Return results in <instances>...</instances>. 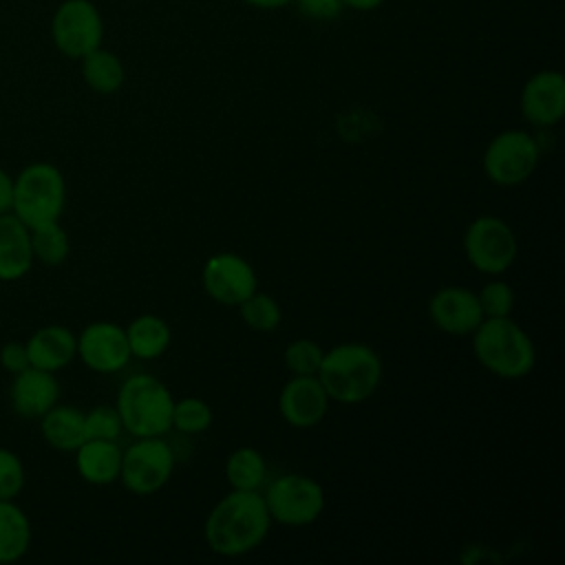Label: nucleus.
I'll use <instances>...</instances> for the list:
<instances>
[{"instance_id": "31", "label": "nucleus", "mask_w": 565, "mask_h": 565, "mask_svg": "<svg viewBox=\"0 0 565 565\" xmlns=\"http://www.w3.org/2000/svg\"><path fill=\"white\" fill-rule=\"evenodd\" d=\"M26 472L22 459L0 446V499H18V494L24 490Z\"/></svg>"}, {"instance_id": "21", "label": "nucleus", "mask_w": 565, "mask_h": 565, "mask_svg": "<svg viewBox=\"0 0 565 565\" xmlns=\"http://www.w3.org/2000/svg\"><path fill=\"white\" fill-rule=\"evenodd\" d=\"M126 340L132 358L157 360L168 351L172 331L168 322L157 313H141L128 322Z\"/></svg>"}, {"instance_id": "30", "label": "nucleus", "mask_w": 565, "mask_h": 565, "mask_svg": "<svg viewBox=\"0 0 565 565\" xmlns=\"http://www.w3.org/2000/svg\"><path fill=\"white\" fill-rule=\"evenodd\" d=\"M477 300H479L483 318H503V316L512 313L516 294H514L512 285H508L503 280H492L479 289Z\"/></svg>"}, {"instance_id": "4", "label": "nucleus", "mask_w": 565, "mask_h": 565, "mask_svg": "<svg viewBox=\"0 0 565 565\" xmlns=\"http://www.w3.org/2000/svg\"><path fill=\"white\" fill-rule=\"evenodd\" d=\"M115 406L124 430L135 437H161L172 428L174 397L154 375L137 373L124 380L117 391Z\"/></svg>"}, {"instance_id": "1", "label": "nucleus", "mask_w": 565, "mask_h": 565, "mask_svg": "<svg viewBox=\"0 0 565 565\" xmlns=\"http://www.w3.org/2000/svg\"><path fill=\"white\" fill-rule=\"evenodd\" d=\"M271 525L269 510L258 490H232L207 514L203 536L218 556H243L256 550Z\"/></svg>"}, {"instance_id": "24", "label": "nucleus", "mask_w": 565, "mask_h": 565, "mask_svg": "<svg viewBox=\"0 0 565 565\" xmlns=\"http://www.w3.org/2000/svg\"><path fill=\"white\" fill-rule=\"evenodd\" d=\"M267 461L260 450L243 446L236 448L225 461V479L232 490H258L265 486Z\"/></svg>"}, {"instance_id": "3", "label": "nucleus", "mask_w": 565, "mask_h": 565, "mask_svg": "<svg viewBox=\"0 0 565 565\" xmlns=\"http://www.w3.org/2000/svg\"><path fill=\"white\" fill-rule=\"evenodd\" d=\"M470 335L475 358L492 375L519 380L532 373L536 364L534 342L510 316L483 318Z\"/></svg>"}, {"instance_id": "9", "label": "nucleus", "mask_w": 565, "mask_h": 565, "mask_svg": "<svg viewBox=\"0 0 565 565\" xmlns=\"http://www.w3.org/2000/svg\"><path fill=\"white\" fill-rule=\"evenodd\" d=\"M539 143L525 130H503L486 146L483 174L501 188L521 185L539 166Z\"/></svg>"}, {"instance_id": "18", "label": "nucleus", "mask_w": 565, "mask_h": 565, "mask_svg": "<svg viewBox=\"0 0 565 565\" xmlns=\"http://www.w3.org/2000/svg\"><path fill=\"white\" fill-rule=\"evenodd\" d=\"M33 263L29 227L13 212L0 214V280H20Z\"/></svg>"}, {"instance_id": "14", "label": "nucleus", "mask_w": 565, "mask_h": 565, "mask_svg": "<svg viewBox=\"0 0 565 565\" xmlns=\"http://www.w3.org/2000/svg\"><path fill=\"white\" fill-rule=\"evenodd\" d=\"M329 402L318 375H294L278 395V411L291 428L305 430L324 419Z\"/></svg>"}, {"instance_id": "17", "label": "nucleus", "mask_w": 565, "mask_h": 565, "mask_svg": "<svg viewBox=\"0 0 565 565\" xmlns=\"http://www.w3.org/2000/svg\"><path fill=\"white\" fill-rule=\"evenodd\" d=\"M26 344L31 366L57 373L77 358V333L62 324H44L35 329Z\"/></svg>"}, {"instance_id": "7", "label": "nucleus", "mask_w": 565, "mask_h": 565, "mask_svg": "<svg viewBox=\"0 0 565 565\" xmlns=\"http://www.w3.org/2000/svg\"><path fill=\"white\" fill-rule=\"evenodd\" d=\"M519 243L514 230L499 216H477L463 232L468 263L488 276H499L516 260Z\"/></svg>"}, {"instance_id": "16", "label": "nucleus", "mask_w": 565, "mask_h": 565, "mask_svg": "<svg viewBox=\"0 0 565 565\" xmlns=\"http://www.w3.org/2000/svg\"><path fill=\"white\" fill-rule=\"evenodd\" d=\"M9 402L15 415L26 419H40L49 408L60 402V382L55 373L26 366L13 375L9 386Z\"/></svg>"}, {"instance_id": "32", "label": "nucleus", "mask_w": 565, "mask_h": 565, "mask_svg": "<svg viewBox=\"0 0 565 565\" xmlns=\"http://www.w3.org/2000/svg\"><path fill=\"white\" fill-rule=\"evenodd\" d=\"M0 366H2L9 375H15V373L24 371L26 366H31L29 353H26V344H24V342H18V340L4 342L2 349H0Z\"/></svg>"}, {"instance_id": "29", "label": "nucleus", "mask_w": 565, "mask_h": 565, "mask_svg": "<svg viewBox=\"0 0 565 565\" xmlns=\"http://www.w3.org/2000/svg\"><path fill=\"white\" fill-rule=\"evenodd\" d=\"M86 439H119L124 424L115 404H97L84 413Z\"/></svg>"}, {"instance_id": "11", "label": "nucleus", "mask_w": 565, "mask_h": 565, "mask_svg": "<svg viewBox=\"0 0 565 565\" xmlns=\"http://www.w3.org/2000/svg\"><path fill=\"white\" fill-rule=\"evenodd\" d=\"M201 285L214 302L238 307L258 289V278L247 258L232 252H218L203 263Z\"/></svg>"}, {"instance_id": "26", "label": "nucleus", "mask_w": 565, "mask_h": 565, "mask_svg": "<svg viewBox=\"0 0 565 565\" xmlns=\"http://www.w3.org/2000/svg\"><path fill=\"white\" fill-rule=\"evenodd\" d=\"M238 311H241L243 322L252 331L269 333V331H276L278 324L282 322V309H280L278 300L258 289L238 305Z\"/></svg>"}, {"instance_id": "20", "label": "nucleus", "mask_w": 565, "mask_h": 565, "mask_svg": "<svg viewBox=\"0 0 565 565\" xmlns=\"http://www.w3.org/2000/svg\"><path fill=\"white\" fill-rule=\"evenodd\" d=\"M40 433L51 448L75 452V448L86 439L84 411L57 402L40 417Z\"/></svg>"}, {"instance_id": "28", "label": "nucleus", "mask_w": 565, "mask_h": 565, "mask_svg": "<svg viewBox=\"0 0 565 565\" xmlns=\"http://www.w3.org/2000/svg\"><path fill=\"white\" fill-rule=\"evenodd\" d=\"M324 349L311 338H298L285 349V366L291 375H316L322 362Z\"/></svg>"}, {"instance_id": "34", "label": "nucleus", "mask_w": 565, "mask_h": 565, "mask_svg": "<svg viewBox=\"0 0 565 565\" xmlns=\"http://www.w3.org/2000/svg\"><path fill=\"white\" fill-rule=\"evenodd\" d=\"M11 203H13V177L0 168V214L11 212Z\"/></svg>"}, {"instance_id": "5", "label": "nucleus", "mask_w": 565, "mask_h": 565, "mask_svg": "<svg viewBox=\"0 0 565 565\" xmlns=\"http://www.w3.org/2000/svg\"><path fill=\"white\" fill-rule=\"evenodd\" d=\"M66 205V181L57 166L35 161L13 177L11 212L26 225L60 221Z\"/></svg>"}, {"instance_id": "13", "label": "nucleus", "mask_w": 565, "mask_h": 565, "mask_svg": "<svg viewBox=\"0 0 565 565\" xmlns=\"http://www.w3.org/2000/svg\"><path fill=\"white\" fill-rule=\"evenodd\" d=\"M521 115L525 121L547 128L565 115V77L558 71L545 68L534 73L521 88Z\"/></svg>"}, {"instance_id": "8", "label": "nucleus", "mask_w": 565, "mask_h": 565, "mask_svg": "<svg viewBox=\"0 0 565 565\" xmlns=\"http://www.w3.org/2000/svg\"><path fill=\"white\" fill-rule=\"evenodd\" d=\"M174 450L161 437H137L121 455L119 481L139 497L159 492L172 477Z\"/></svg>"}, {"instance_id": "27", "label": "nucleus", "mask_w": 565, "mask_h": 565, "mask_svg": "<svg viewBox=\"0 0 565 565\" xmlns=\"http://www.w3.org/2000/svg\"><path fill=\"white\" fill-rule=\"evenodd\" d=\"M214 413L210 404L201 397H183L174 399L172 406V428L185 435H199L205 433L212 426Z\"/></svg>"}, {"instance_id": "36", "label": "nucleus", "mask_w": 565, "mask_h": 565, "mask_svg": "<svg viewBox=\"0 0 565 565\" xmlns=\"http://www.w3.org/2000/svg\"><path fill=\"white\" fill-rule=\"evenodd\" d=\"M243 2L249 7H256V9H280V7L291 4L294 0H243Z\"/></svg>"}, {"instance_id": "19", "label": "nucleus", "mask_w": 565, "mask_h": 565, "mask_svg": "<svg viewBox=\"0 0 565 565\" xmlns=\"http://www.w3.org/2000/svg\"><path fill=\"white\" fill-rule=\"evenodd\" d=\"M121 446L117 439H84L75 448L77 475L90 486H108L119 481Z\"/></svg>"}, {"instance_id": "25", "label": "nucleus", "mask_w": 565, "mask_h": 565, "mask_svg": "<svg viewBox=\"0 0 565 565\" xmlns=\"http://www.w3.org/2000/svg\"><path fill=\"white\" fill-rule=\"evenodd\" d=\"M29 232H31L33 260H38L46 267H57L68 258L71 238H68L66 230L60 225V221L29 227Z\"/></svg>"}, {"instance_id": "35", "label": "nucleus", "mask_w": 565, "mask_h": 565, "mask_svg": "<svg viewBox=\"0 0 565 565\" xmlns=\"http://www.w3.org/2000/svg\"><path fill=\"white\" fill-rule=\"evenodd\" d=\"M342 7L355 9V11H373L384 4V0H340Z\"/></svg>"}, {"instance_id": "15", "label": "nucleus", "mask_w": 565, "mask_h": 565, "mask_svg": "<svg viewBox=\"0 0 565 565\" xmlns=\"http://www.w3.org/2000/svg\"><path fill=\"white\" fill-rule=\"evenodd\" d=\"M428 316L448 335H470L483 320L477 294L457 285L441 287L430 296Z\"/></svg>"}, {"instance_id": "33", "label": "nucleus", "mask_w": 565, "mask_h": 565, "mask_svg": "<svg viewBox=\"0 0 565 565\" xmlns=\"http://www.w3.org/2000/svg\"><path fill=\"white\" fill-rule=\"evenodd\" d=\"M294 2L307 18H313V20H333L344 9L340 0H294Z\"/></svg>"}, {"instance_id": "2", "label": "nucleus", "mask_w": 565, "mask_h": 565, "mask_svg": "<svg viewBox=\"0 0 565 565\" xmlns=\"http://www.w3.org/2000/svg\"><path fill=\"white\" fill-rule=\"evenodd\" d=\"M316 375L329 399L360 404L377 391L382 382V360L369 344L342 342L324 351Z\"/></svg>"}, {"instance_id": "22", "label": "nucleus", "mask_w": 565, "mask_h": 565, "mask_svg": "<svg viewBox=\"0 0 565 565\" xmlns=\"http://www.w3.org/2000/svg\"><path fill=\"white\" fill-rule=\"evenodd\" d=\"M31 521L15 499H0V563L20 561L31 547Z\"/></svg>"}, {"instance_id": "10", "label": "nucleus", "mask_w": 565, "mask_h": 565, "mask_svg": "<svg viewBox=\"0 0 565 565\" xmlns=\"http://www.w3.org/2000/svg\"><path fill=\"white\" fill-rule=\"evenodd\" d=\"M51 35L57 51L71 60H82L104 40V20L90 0H64L51 20Z\"/></svg>"}, {"instance_id": "12", "label": "nucleus", "mask_w": 565, "mask_h": 565, "mask_svg": "<svg viewBox=\"0 0 565 565\" xmlns=\"http://www.w3.org/2000/svg\"><path fill=\"white\" fill-rule=\"evenodd\" d=\"M77 358L97 373L121 371L132 358L126 329L108 320L86 324L77 333Z\"/></svg>"}, {"instance_id": "6", "label": "nucleus", "mask_w": 565, "mask_h": 565, "mask_svg": "<svg viewBox=\"0 0 565 565\" xmlns=\"http://www.w3.org/2000/svg\"><path fill=\"white\" fill-rule=\"evenodd\" d=\"M263 499L271 521L289 527L309 525L324 510L322 486L316 479L300 472H289L274 479L267 486Z\"/></svg>"}, {"instance_id": "23", "label": "nucleus", "mask_w": 565, "mask_h": 565, "mask_svg": "<svg viewBox=\"0 0 565 565\" xmlns=\"http://www.w3.org/2000/svg\"><path fill=\"white\" fill-rule=\"evenodd\" d=\"M82 77L90 90L99 95H113L124 86L126 68L119 55L97 46L82 57Z\"/></svg>"}]
</instances>
